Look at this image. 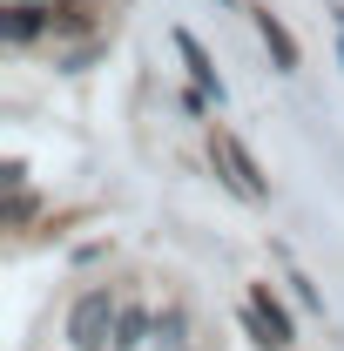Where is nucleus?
I'll return each mask as SVG.
<instances>
[{
    "label": "nucleus",
    "instance_id": "nucleus-7",
    "mask_svg": "<svg viewBox=\"0 0 344 351\" xmlns=\"http://www.w3.org/2000/svg\"><path fill=\"white\" fill-rule=\"evenodd\" d=\"M331 27H338V54H344V7H331Z\"/></svg>",
    "mask_w": 344,
    "mask_h": 351
},
{
    "label": "nucleus",
    "instance_id": "nucleus-6",
    "mask_svg": "<svg viewBox=\"0 0 344 351\" xmlns=\"http://www.w3.org/2000/svg\"><path fill=\"white\" fill-rule=\"evenodd\" d=\"M0 34H7V41H34V34H41L34 7H27V0H7V14H0Z\"/></svg>",
    "mask_w": 344,
    "mask_h": 351
},
{
    "label": "nucleus",
    "instance_id": "nucleus-8",
    "mask_svg": "<svg viewBox=\"0 0 344 351\" xmlns=\"http://www.w3.org/2000/svg\"><path fill=\"white\" fill-rule=\"evenodd\" d=\"M27 7H47V14H54V7H68V0H27Z\"/></svg>",
    "mask_w": 344,
    "mask_h": 351
},
{
    "label": "nucleus",
    "instance_id": "nucleus-9",
    "mask_svg": "<svg viewBox=\"0 0 344 351\" xmlns=\"http://www.w3.org/2000/svg\"><path fill=\"white\" fill-rule=\"evenodd\" d=\"M223 7H230V0H223Z\"/></svg>",
    "mask_w": 344,
    "mask_h": 351
},
{
    "label": "nucleus",
    "instance_id": "nucleus-5",
    "mask_svg": "<svg viewBox=\"0 0 344 351\" xmlns=\"http://www.w3.org/2000/svg\"><path fill=\"white\" fill-rule=\"evenodd\" d=\"M257 34H263V47H270V61H277V68L291 75V68H297V34H291V27H284V21H277L270 7L257 14Z\"/></svg>",
    "mask_w": 344,
    "mask_h": 351
},
{
    "label": "nucleus",
    "instance_id": "nucleus-2",
    "mask_svg": "<svg viewBox=\"0 0 344 351\" xmlns=\"http://www.w3.org/2000/svg\"><path fill=\"white\" fill-rule=\"evenodd\" d=\"M108 324H115V304H108V291H88L75 317H68V338L75 351H108Z\"/></svg>",
    "mask_w": 344,
    "mask_h": 351
},
{
    "label": "nucleus",
    "instance_id": "nucleus-1",
    "mask_svg": "<svg viewBox=\"0 0 344 351\" xmlns=\"http://www.w3.org/2000/svg\"><path fill=\"white\" fill-rule=\"evenodd\" d=\"M210 156H216V176H223V182H230L243 203H263V196H270L263 169L250 162V149H243V142H236L230 129H216V135H210Z\"/></svg>",
    "mask_w": 344,
    "mask_h": 351
},
{
    "label": "nucleus",
    "instance_id": "nucleus-4",
    "mask_svg": "<svg viewBox=\"0 0 344 351\" xmlns=\"http://www.w3.org/2000/svg\"><path fill=\"white\" fill-rule=\"evenodd\" d=\"M175 54L189 61V75H196V88H203V95H216V101L230 95V88H223V75H216V61H210V54H203V41H196L189 27H175Z\"/></svg>",
    "mask_w": 344,
    "mask_h": 351
},
{
    "label": "nucleus",
    "instance_id": "nucleus-3",
    "mask_svg": "<svg viewBox=\"0 0 344 351\" xmlns=\"http://www.w3.org/2000/svg\"><path fill=\"white\" fill-rule=\"evenodd\" d=\"M243 324H250V338H257L263 351H284V345H291V317H284V304L270 298V284H257V291H250Z\"/></svg>",
    "mask_w": 344,
    "mask_h": 351
}]
</instances>
